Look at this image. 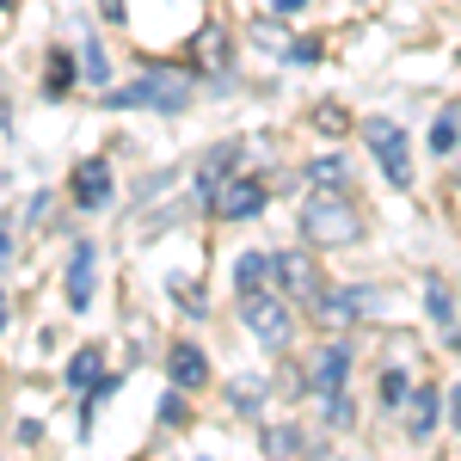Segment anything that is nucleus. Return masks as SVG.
<instances>
[{"label": "nucleus", "mask_w": 461, "mask_h": 461, "mask_svg": "<svg viewBox=\"0 0 461 461\" xmlns=\"http://www.w3.org/2000/svg\"><path fill=\"white\" fill-rule=\"evenodd\" d=\"M271 289L289 295V302H302V308H314L326 284H320V265L308 252H271Z\"/></svg>", "instance_id": "6"}, {"label": "nucleus", "mask_w": 461, "mask_h": 461, "mask_svg": "<svg viewBox=\"0 0 461 461\" xmlns=\"http://www.w3.org/2000/svg\"><path fill=\"white\" fill-rule=\"evenodd\" d=\"M314 123H320V136H345V123H351V117H345L339 105H320V111H314Z\"/></svg>", "instance_id": "24"}, {"label": "nucleus", "mask_w": 461, "mask_h": 461, "mask_svg": "<svg viewBox=\"0 0 461 461\" xmlns=\"http://www.w3.org/2000/svg\"><path fill=\"white\" fill-rule=\"evenodd\" d=\"M68 86H74V56H68V50H56V56H50V80H43V93L62 99Z\"/></svg>", "instance_id": "20"}, {"label": "nucleus", "mask_w": 461, "mask_h": 461, "mask_svg": "<svg viewBox=\"0 0 461 461\" xmlns=\"http://www.w3.org/2000/svg\"><path fill=\"white\" fill-rule=\"evenodd\" d=\"M320 419H326V430H345L351 425V400H345V393H326V400H320Z\"/></svg>", "instance_id": "22"}, {"label": "nucleus", "mask_w": 461, "mask_h": 461, "mask_svg": "<svg viewBox=\"0 0 461 461\" xmlns=\"http://www.w3.org/2000/svg\"><path fill=\"white\" fill-rule=\"evenodd\" d=\"M62 295H68L74 314H80V308H86V302L99 295V252L86 247V240L68 252V277H62Z\"/></svg>", "instance_id": "10"}, {"label": "nucleus", "mask_w": 461, "mask_h": 461, "mask_svg": "<svg viewBox=\"0 0 461 461\" xmlns=\"http://www.w3.org/2000/svg\"><path fill=\"white\" fill-rule=\"evenodd\" d=\"M425 314H430V326L443 332V345H449V351H461V320H456V302H449L443 277H425Z\"/></svg>", "instance_id": "13"}, {"label": "nucleus", "mask_w": 461, "mask_h": 461, "mask_svg": "<svg viewBox=\"0 0 461 461\" xmlns=\"http://www.w3.org/2000/svg\"><path fill=\"white\" fill-rule=\"evenodd\" d=\"M167 382H173V388H185V393H197L203 382H210V357L197 351L191 339H178L173 351H167Z\"/></svg>", "instance_id": "11"}, {"label": "nucleus", "mask_w": 461, "mask_h": 461, "mask_svg": "<svg viewBox=\"0 0 461 461\" xmlns=\"http://www.w3.org/2000/svg\"><path fill=\"white\" fill-rule=\"evenodd\" d=\"M302 234L314 247H357L363 240V215H357V203L345 191H314L302 203Z\"/></svg>", "instance_id": "2"}, {"label": "nucleus", "mask_w": 461, "mask_h": 461, "mask_svg": "<svg viewBox=\"0 0 461 461\" xmlns=\"http://www.w3.org/2000/svg\"><path fill=\"white\" fill-rule=\"evenodd\" d=\"M99 382H105V357H99V345H80V351H74V363H68V388L93 393Z\"/></svg>", "instance_id": "15"}, {"label": "nucleus", "mask_w": 461, "mask_h": 461, "mask_svg": "<svg viewBox=\"0 0 461 461\" xmlns=\"http://www.w3.org/2000/svg\"><path fill=\"white\" fill-rule=\"evenodd\" d=\"M185 68L191 74H228L234 68L228 32H221V25H197V32H191V50H185Z\"/></svg>", "instance_id": "8"}, {"label": "nucleus", "mask_w": 461, "mask_h": 461, "mask_svg": "<svg viewBox=\"0 0 461 461\" xmlns=\"http://www.w3.org/2000/svg\"><path fill=\"white\" fill-rule=\"evenodd\" d=\"M234 289H271V252H240L234 258Z\"/></svg>", "instance_id": "16"}, {"label": "nucleus", "mask_w": 461, "mask_h": 461, "mask_svg": "<svg viewBox=\"0 0 461 461\" xmlns=\"http://www.w3.org/2000/svg\"><path fill=\"white\" fill-rule=\"evenodd\" d=\"M68 191H74L80 210H105V203H111V160H105V154L80 160V167L68 173Z\"/></svg>", "instance_id": "9"}, {"label": "nucleus", "mask_w": 461, "mask_h": 461, "mask_svg": "<svg viewBox=\"0 0 461 461\" xmlns=\"http://www.w3.org/2000/svg\"><path fill=\"white\" fill-rule=\"evenodd\" d=\"M345 160H339V154H320L314 167H308V185H314V191H345Z\"/></svg>", "instance_id": "19"}, {"label": "nucleus", "mask_w": 461, "mask_h": 461, "mask_svg": "<svg viewBox=\"0 0 461 461\" xmlns=\"http://www.w3.org/2000/svg\"><path fill=\"white\" fill-rule=\"evenodd\" d=\"M345 375H351V345H326L308 369V388L326 400V393H345Z\"/></svg>", "instance_id": "12"}, {"label": "nucleus", "mask_w": 461, "mask_h": 461, "mask_svg": "<svg viewBox=\"0 0 461 461\" xmlns=\"http://www.w3.org/2000/svg\"><path fill=\"white\" fill-rule=\"evenodd\" d=\"M105 105L111 111H167V117H178V111L191 105V68L154 62V68H142L130 86H111Z\"/></svg>", "instance_id": "1"}, {"label": "nucleus", "mask_w": 461, "mask_h": 461, "mask_svg": "<svg viewBox=\"0 0 461 461\" xmlns=\"http://www.w3.org/2000/svg\"><path fill=\"white\" fill-rule=\"evenodd\" d=\"M13 6H19V0H0V25H6V13H13Z\"/></svg>", "instance_id": "30"}, {"label": "nucleus", "mask_w": 461, "mask_h": 461, "mask_svg": "<svg viewBox=\"0 0 461 461\" xmlns=\"http://www.w3.org/2000/svg\"><path fill=\"white\" fill-rule=\"evenodd\" d=\"M80 74H86L93 86L111 74V68H105V43H99V37H86V50H80Z\"/></svg>", "instance_id": "21"}, {"label": "nucleus", "mask_w": 461, "mask_h": 461, "mask_svg": "<svg viewBox=\"0 0 461 461\" xmlns=\"http://www.w3.org/2000/svg\"><path fill=\"white\" fill-rule=\"evenodd\" d=\"M382 308V289H369V284H351V289H326L314 302V314L326 320V326H351L357 314H375Z\"/></svg>", "instance_id": "7"}, {"label": "nucleus", "mask_w": 461, "mask_h": 461, "mask_svg": "<svg viewBox=\"0 0 461 461\" xmlns=\"http://www.w3.org/2000/svg\"><path fill=\"white\" fill-rule=\"evenodd\" d=\"M363 142H369V154H375V167H382V178L393 191H412V142H406V130L393 117H369Z\"/></svg>", "instance_id": "4"}, {"label": "nucleus", "mask_w": 461, "mask_h": 461, "mask_svg": "<svg viewBox=\"0 0 461 461\" xmlns=\"http://www.w3.org/2000/svg\"><path fill=\"white\" fill-rule=\"evenodd\" d=\"M6 308H13V302H6V289H0V332H6Z\"/></svg>", "instance_id": "29"}, {"label": "nucleus", "mask_w": 461, "mask_h": 461, "mask_svg": "<svg viewBox=\"0 0 461 461\" xmlns=\"http://www.w3.org/2000/svg\"><path fill=\"white\" fill-rule=\"evenodd\" d=\"M406 406H412V412H406V419H412V425H406V437H412V443H430V430H437V412H443L437 388H430V382H419Z\"/></svg>", "instance_id": "14"}, {"label": "nucleus", "mask_w": 461, "mask_h": 461, "mask_svg": "<svg viewBox=\"0 0 461 461\" xmlns=\"http://www.w3.org/2000/svg\"><path fill=\"white\" fill-rule=\"evenodd\" d=\"M6 228H13V221L0 215V265H6V252H13V234H6Z\"/></svg>", "instance_id": "26"}, {"label": "nucleus", "mask_w": 461, "mask_h": 461, "mask_svg": "<svg viewBox=\"0 0 461 461\" xmlns=\"http://www.w3.org/2000/svg\"><path fill=\"white\" fill-rule=\"evenodd\" d=\"M456 148H461V111L449 105L437 123H430V154H456Z\"/></svg>", "instance_id": "18"}, {"label": "nucleus", "mask_w": 461, "mask_h": 461, "mask_svg": "<svg viewBox=\"0 0 461 461\" xmlns=\"http://www.w3.org/2000/svg\"><path fill=\"white\" fill-rule=\"evenodd\" d=\"M302 6H308V0H277V19H284V13H302Z\"/></svg>", "instance_id": "28"}, {"label": "nucleus", "mask_w": 461, "mask_h": 461, "mask_svg": "<svg viewBox=\"0 0 461 461\" xmlns=\"http://www.w3.org/2000/svg\"><path fill=\"white\" fill-rule=\"evenodd\" d=\"M240 320L252 326V339H258L265 351H289V339H295L289 295H277V289H247V295H240Z\"/></svg>", "instance_id": "3"}, {"label": "nucleus", "mask_w": 461, "mask_h": 461, "mask_svg": "<svg viewBox=\"0 0 461 461\" xmlns=\"http://www.w3.org/2000/svg\"><path fill=\"white\" fill-rule=\"evenodd\" d=\"M449 425H456V430H461V388H456V393H449Z\"/></svg>", "instance_id": "27"}, {"label": "nucleus", "mask_w": 461, "mask_h": 461, "mask_svg": "<svg viewBox=\"0 0 461 461\" xmlns=\"http://www.w3.org/2000/svg\"><path fill=\"white\" fill-rule=\"evenodd\" d=\"M412 388H419V382H412V375H406V369H382V382H375V400H382V406H406V400H412Z\"/></svg>", "instance_id": "17"}, {"label": "nucleus", "mask_w": 461, "mask_h": 461, "mask_svg": "<svg viewBox=\"0 0 461 461\" xmlns=\"http://www.w3.org/2000/svg\"><path fill=\"white\" fill-rule=\"evenodd\" d=\"M265 449L271 456H295V430H265Z\"/></svg>", "instance_id": "25"}, {"label": "nucleus", "mask_w": 461, "mask_h": 461, "mask_svg": "<svg viewBox=\"0 0 461 461\" xmlns=\"http://www.w3.org/2000/svg\"><path fill=\"white\" fill-rule=\"evenodd\" d=\"M271 203V191H265V178H247V173H228L221 185H215V197L203 203V210L215 215V221H252V215Z\"/></svg>", "instance_id": "5"}, {"label": "nucleus", "mask_w": 461, "mask_h": 461, "mask_svg": "<svg viewBox=\"0 0 461 461\" xmlns=\"http://www.w3.org/2000/svg\"><path fill=\"white\" fill-rule=\"evenodd\" d=\"M160 425H185V388H173V393H160Z\"/></svg>", "instance_id": "23"}]
</instances>
